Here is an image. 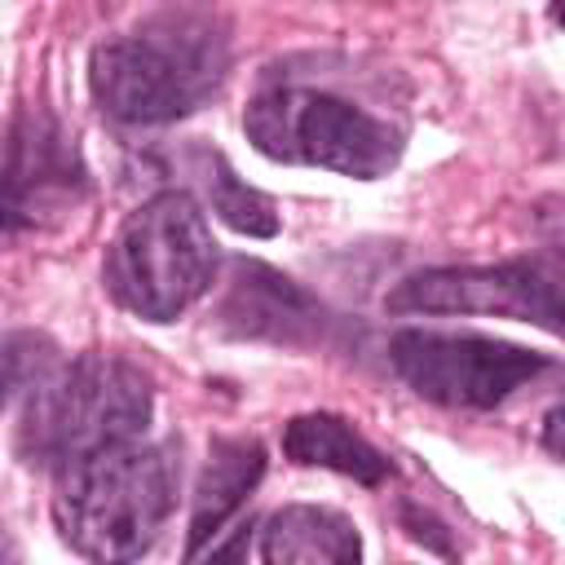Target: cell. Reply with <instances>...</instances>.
<instances>
[{"instance_id":"obj_9","label":"cell","mask_w":565,"mask_h":565,"mask_svg":"<svg viewBox=\"0 0 565 565\" xmlns=\"http://www.w3.org/2000/svg\"><path fill=\"white\" fill-rule=\"evenodd\" d=\"M221 327L238 340H269L287 349H305L322 340L327 309L287 274L260 265V260H230V287L216 309Z\"/></svg>"},{"instance_id":"obj_1","label":"cell","mask_w":565,"mask_h":565,"mask_svg":"<svg viewBox=\"0 0 565 565\" xmlns=\"http://www.w3.org/2000/svg\"><path fill=\"white\" fill-rule=\"evenodd\" d=\"M181 486L172 441H124L57 472V534L93 565H137L163 534Z\"/></svg>"},{"instance_id":"obj_11","label":"cell","mask_w":565,"mask_h":565,"mask_svg":"<svg viewBox=\"0 0 565 565\" xmlns=\"http://www.w3.org/2000/svg\"><path fill=\"white\" fill-rule=\"evenodd\" d=\"M260 472H265V446L256 437H216L212 441L203 477L194 486V512H190V539H185L190 561L238 512V503L256 490Z\"/></svg>"},{"instance_id":"obj_3","label":"cell","mask_w":565,"mask_h":565,"mask_svg":"<svg viewBox=\"0 0 565 565\" xmlns=\"http://www.w3.org/2000/svg\"><path fill=\"white\" fill-rule=\"evenodd\" d=\"M150 411V380L132 362L115 353H79L31 388L18 424V455L31 468L62 472L97 450L141 441Z\"/></svg>"},{"instance_id":"obj_7","label":"cell","mask_w":565,"mask_h":565,"mask_svg":"<svg viewBox=\"0 0 565 565\" xmlns=\"http://www.w3.org/2000/svg\"><path fill=\"white\" fill-rule=\"evenodd\" d=\"M84 194L88 172L75 137L40 106L22 110L0 146V243L62 225Z\"/></svg>"},{"instance_id":"obj_10","label":"cell","mask_w":565,"mask_h":565,"mask_svg":"<svg viewBox=\"0 0 565 565\" xmlns=\"http://www.w3.org/2000/svg\"><path fill=\"white\" fill-rule=\"evenodd\" d=\"M260 565H362V534L335 508L287 503L260 525Z\"/></svg>"},{"instance_id":"obj_6","label":"cell","mask_w":565,"mask_h":565,"mask_svg":"<svg viewBox=\"0 0 565 565\" xmlns=\"http://www.w3.org/2000/svg\"><path fill=\"white\" fill-rule=\"evenodd\" d=\"M388 358L419 397L463 411H490L552 366L547 353L477 331H397Z\"/></svg>"},{"instance_id":"obj_4","label":"cell","mask_w":565,"mask_h":565,"mask_svg":"<svg viewBox=\"0 0 565 565\" xmlns=\"http://www.w3.org/2000/svg\"><path fill=\"white\" fill-rule=\"evenodd\" d=\"M243 128L252 146L278 163L331 168L358 181L384 177L406 150V132L388 115H375L340 88L300 79L265 84L252 97Z\"/></svg>"},{"instance_id":"obj_12","label":"cell","mask_w":565,"mask_h":565,"mask_svg":"<svg viewBox=\"0 0 565 565\" xmlns=\"http://www.w3.org/2000/svg\"><path fill=\"white\" fill-rule=\"evenodd\" d=\"M282 455L291 463H305V468L344 472V477H353L362 486H380V481L393 477V463L349 419L327 415V411L287 419V428H282Z\"/></svg>"},{"instance_id":"obj_15","label":"cell","mask_w":565,"mask_h":565,"mask_svg":"<svg viewBox=\"0 0 565 565\" xmlns=\"http://www.w3.org/2000/svg\"><path fill=\"white\" fill-rule=\"evenodd\" d=\"M203 565H247V530H238V534H230L221 547H212Z\"/></svg>"},{"instance_id":"obj_5","label":"cell","mask_w":565,"mask_h":565,"mask_svg":"<svg viewBox=\"0 0 565 565\" xmlns=\"http://www.w3.org/2000/svg\"><path fill=\"white\" fill-rule=\"evenodd\" d=\"M106 291L146 322L181 318L216 274V238L185 190L146 199L106 247Z\"/></svg>"},{"instance_id":"obj_14","label":"cell","mask_w":565,"mask_h":565,"mask_svg":"<svg viewBox=\"0 0 565 565\" xmlns=\"http://www.w3.org/2000/svg\"><path fill=\"white\" fill-rule=\"evenodd\" d=\"M57 366V349L40 331H9L0 335V411L31 384H40Z\"/></svg>"},{"instance_id":"obj_2","label":"cell","mask_w":565,"mask_h":565,"mask_svg":"<svg viewBox=\"0 0 565 565\" xmlns=\"http://www.w3.org/2000/svg\"><path fill=\"white\" fill-rule=\"evenodd\" d=\"M230 40L212 13L172 9L93 49L88 84L119 124H172L221 93Z\"/></svg>"},{"instance_id":"obj_13","label":"cell","mask_w":565,"mask_h":565,"mask_svg":"<svg viewBox=\"0 0 565 565\" xmlns=\"http://www.w3.org/2000/svg\"><path fill=\"white\" fill-rule=\"evenodd\" d=\"M203 185H207L212 212H216L230 230H238V234H247V238H274V234H278V207H274V199L260 194V190H252V185L230 168V159H225L221 150L203 154Z\"/></svg>"},{"instance_id":"obj_8","label":"cell","mask_w":565,"mask_h":565,"mask_svg":"<svg viewBox=\"0 0 565 565\" xmlns=\"http://www.w3.org/2000/svg\"><path fill=\"white\" fill-rule=\"evenodd\" d=\"M393 313H486L561 331V274L543 260L424 269L384 300Z\"/></svg>"}]
</instances>
